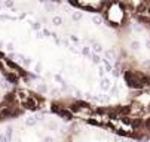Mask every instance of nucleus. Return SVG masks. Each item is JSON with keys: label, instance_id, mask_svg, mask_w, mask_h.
<instances>
[{"label": "nucleus", "instance_id": "nucleus-3", "mask_svg": "<svg viewBox=\"0 0 150 142\" xmlns=\"http://www.w3.org/2000/svg\"><path fill=\"white\" fill-rule=\"evenodd\" d=\"M12 102L19 107V108H25V110H37L42 104V99L28 92V90H16L12 95Z\"/></svg>", "mask_w": 150, "mask_h": 142}, {"label": "nucleus", "instance_id": "nucleus-2", "mask_svg": "<svg viewBox=\"0 0 150 142\" xmlns=\"http://www.w3.org/2000/svg\"><path fill=\"white\" fill-rule=\"evenodd\" d=\"M0 71L5 74V77L9 82H19L23 77H25L24 68L18 65L13 59H9L0 52Z\"/></svg>", "mask_w": 150, "mask_h": 142}, {"label": "nucleus", "instance_id": "nucleus-7", "mask_svg": "<svg viewBox=\"0 0 150 142\" xmlns=\"http://www.w3.org/2000/svg\"><path fill=\"white\" fill-rule=\"evenodd\" d=\"M71 18H73V21H79V19H82V12H73Z\"/></svg>", "mask_w": 150, "mask_h": 142}, {"label": "nucleus", "instance_id": "nucleus-4", "mask_svg": "<svg viewBox=\"0 0 150 142\" xmlns=\"http://www.w3.org/2000/svg\"><path fill=\"white\" fill-rule=\"evenodd\" d=\"M67 2H70L73 6H76L79 9L88 10L92 13H101L107 3V0H67Z\"/></svg>", "mask_w": 150, "mask_h": 142}, {"label": "nucleus", "instance_id": "nucleus-5", "mask_svg": "<svg viewBox=\"0 0 150 142\" xmlns=\"http://www.w3.org/2000/svg\"><path fill=\"white\" fill-rule=\"evenodd\" d=\"M122 2L126 5V8L132 10V12H137L141 6H144L147 2H150V0H122Z\"/></svg>", "mask_w": 150, "mask_h": 142}, {"label": "nucleus", "instance_id": "nucleus-1", "mask_svg": "<svg viewBox=\"0 0 150 142\" xmlns=\"http://www.w3.org/2000/svg\"><path fill=\"white\" fill-rule=\"evenodd\" d=\"M128 9L122 0H107L103 9L104 21L113 28H120L128 21Z\"/></svg>", "mask_w": 150, "mask_h": 142}, {"label": "nucleus", "instance_id": "nucleus-6", "mask_svg": "<svg viewBox=\"0 0 150 142\" xmlns=\"http://www.w3.org/2000/svg\"><path fill=\"white\" fill-rule=\"evenodd\" d=\"M64 22V19L61 18V16H58V15H55V16H52V24L54 25H57V27H59L61 24Z\"/></svg>", "mask_w": 150, "mask_h": 142}]
</instances>
